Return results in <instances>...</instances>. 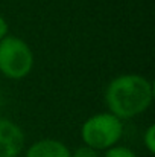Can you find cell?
Here are the masks:
<instances>
[{
    "label": "cell",
    "instance_id": "cell-1",
    "mask_svg": "<svg viewBox=\"0 0 155 157\" xmlns=\"http://www.w3.org/2000/svg\"><path fill=\"white\" fill-rule=\"evenodd\" d=\"M154 99L151 81L138 73H123L109 81L105 89V104L108 113L123 119H131L146 111Z\"/></svg>",
    "mask_w": 155,
    "mask_h": 157
},
{
    "label": "cell",
    "instance_id": "cell-2",
    "mask_svg": "<svg viewBox=\"0 0 155 157\" xmlns=\"http://www.w3.org/2000/svg\"><path fill=\"white\" fill-rule=\"evenodd\" d=\"M123 136V124L111 113H98L90 116L81 127V137L85 147L94 151L109 150L119 144Z\"/></svg>",
    "mask_w": 155,
    "mask_h": 157
},
{
    "label": "cell",
    "instance_id": "cell-3",
    "mask_svg": "<svg viewBox=\"0 0 155 157\" xmlns=\"http://www.w3.org/2000/svg\"><path fill=\"white\" fill-rule=\"evenodd\" d=\"M34 67V52L29 44L15 35L0 41V73L9 79H23Z\"/></svg>",
    "mask_w": 155,
    "mask_h": 157
},
{
    "label": "cell",
    "instance_id": "cell-4",
    "mask_svg": "<svg viewBox=\"0 0 155 157\" xmlns=\"http://www.w3.org/2000/svg\"><path fill=\"white\" fill-rule=\"evenodd\" d=\"M24 147V134L21 128L6 119L0 117V157H17Z\"/></svg>",
    "mask_w": 155,
    "mask_h": 157
},
{
    "label": "cell",
    "instance_id": "cell-5",
    "mask_svg": "<svg viewBox=\"0 0 155 157\" xmlns=\"http://www.w3.org/2000/svg\"><path fill=\"white\" fill-rule=\"evenodd\" d=\"M24 157H72V153L65 144L56 139H41L26 150Z\"/></svg>",
    "mask_w": 155,
    "mask_h": 157
},
{
    "label": "cell",
    "instance_id": "cell-6",
    "mask_svg": "<svg viewBox=\"0 0 155 157\" xmlns=\"http://www.w3.org/2000/svg\"><path fill=\"white\" fill-rule=\"evenodd\" d=\"M103 157H138L132 150H129L128 147H122V145H116L109 150L105 151Z\"/></svg>",
    "mask_w": 155,
    "mask_h": 157
},
{
    "label": "cell",
    "instance_id": "cell-7",
    "mask_svg": "<svg viewBox=\"0 0 155 157\" xmlns=\"http://www.w3.org/2000/svg\"><path fill=\"white\" fill-rule=\"evenodd\" d=\"M143 144H145L146 150L151 154H154L155 153V127L154 125H149L148 130L145 131V134H143Z\"/></svg>",
    "mask_w": 155,
    "mask_h": 157
},
{
    "label": "cell",
    "instance_id": "cell-8",
    "mask_svg": "<svg viewBox=\"0 0 155 157\" xmlns=\"http://www.w3.org/2000/svg\"><path fill=\"white\" fill-rule=\"evenodd\" d=\"M72 157H99V153L94 151V150L90 148V147L82 145V147L76 148V150L72 153Z\"/></svg>",
    "mask_w": 155,
    "mask_h": 157
},
{
    "label": "cell",
    "instance_id": "cell-9",
    "mask_svg": "<svg viewBox=\"0 0 155 157\" xmlns=\"http://www.w3.org/2000/svg\"><path fill=\"white\" fill-rule=\"evenodd\" d=\"M8 31H9L8 21L5 20V17H3V15H0V41L8 35Z\"/></svg>",
    "mask_w": 155,
    "mask_h": 157
}]
</instances>
